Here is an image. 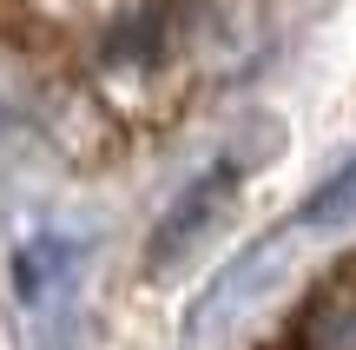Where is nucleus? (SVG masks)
Listing matches in <instances>:
<instances>
[{
	"instance_id": "1",
	"label": "nucleus",
	"mask_w": 356,
	"mask_h": 350,
	"mask_svg": "<svg viewBox=\"0 0 356 350\" xmlns=\"http://www.w3.org/2000/svg\"><path fill=\"white\" fill-rule=\"evenodd\" d=\"M231 185H238V166H211V172H204V179H198V185H191V192L165 212V225H159V238H152V264H159V271H165L178 251H191L204 232H211V218L225 212Z\"/></svg>"
},
{
	"instance_id": "2",
	"label": "nucleus",
	"mask_w": 356,
	"mask_h": 350,
	"mask_svg": "<svg viewBox=\"0 0 356 350\" xmlns=\"http://www.w3.org/2000/svg\"><path fill=\"white\" fill-rule=\"evenodd\" d=\"M297 350H356V271L310 298L304 324H297Z\"/></svg>"
}]
</instances>
